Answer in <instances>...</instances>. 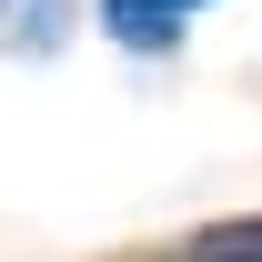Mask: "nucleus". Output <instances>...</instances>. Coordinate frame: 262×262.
Listing matches in <instances>:
<instances>
[{"label":"nucleus","mask_w":262,"mask_h":262,"mask_svg":"<svg viewBox=\"0 0 262 262\" xmlns=\"http://www.w3.org/2000/svg\"><path fill=\"white\" fill-rule=\"evenodd\" d=\"M91 20H101L111 51H131V61H171L182 31H192V10H182V0H91Z\"/></svg>","instance_id":"nucleus-1"},{"label":"nucleus","mask_w":262,"mask_h":262,"mask_svg":"<svg viewBox=\"0 0 262 262\" xmlns=\"http://www.w3.org/2000/svg\"><path fill=\"white\" fill-rule=\"evenodd\" d=\"M81 40V0H0V61H61Z\"/></svg>","instance_id":"nucleus-2"},{"label":"nucleus","mask_w":262,"mask_h":262,"mask_svg":"<svg viewBox=\"0 0 262 262\" xmlns=\"http://www.w3.org/2000/svg\"><path fill=\"white\" fill-rule=\"evenodd\" d=\"M162 262H262V212H242V222H202L192 242H171Z\"/></svg>","instance_id":"nucleus-3"},{"label":"nucleus","mask_w":262,"mask_h":262,"mask_svg":"<svg viewBox=\"0 0 262 262\" xmlns=\"http://www.w3.org/2000/svg\"><path fill=\"white\" fill-rule=\"evenodd\" d=\"M182 10H212V0H182Z\"/></svg>","instance_id":"nucleus-4"}]
</instances>
